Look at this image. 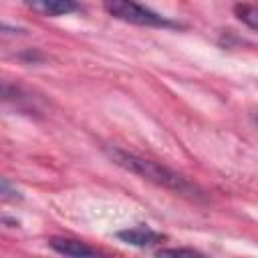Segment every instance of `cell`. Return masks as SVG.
<instances>
[{
	"instance_id": "1",
	"label": "cell",
	"mask_w": 258,
	"mask_h": 258,
	"mask_svg": "<svg viewBox=\"0 0 258 258\" xmlns=\"http://www.w3.org/2000/svg\"><path fill=\"white\" fill-rule=\"evenodd\" d=\"M107 155L113 159L115 165L123 167L129 173H135L141 179H147L159 187H165V189H171V191H177L183 196H198L200 194L198 187L194 183H189L183 175H179L177 171H173V169H169V167H165L153 159L135 155V153L119 149V147H107Z\"/></svg>"
},
{
	"instance_id": "2",
	"label": "cell",
	"mask_w": 258,
	"mask_h": 258,
	"mask_svg": "<svg viewBox=\"0 0 258 258\" xmlns=\"http://www.w3.org/2000/svg\"><path fill=\"white\" fill-rule=\"evenodd\" d=\"M105 10L111 16L119 18V20H125V22H131V24H139V26H157V28L177 26L173 20H169L163 14L151 10V8L143 6V4H137V2L115 0V2H107Z\"/></svg>"
},
{
	"instance_id": "3",
	"label": "cell",
	"mask_w": 258,
	"mask_h": 258,
	"mask_svg": "<svg viewBox=\"0 0 258 258\" xmlns=\"http://www.w3.org/2000/svg\"><path fill=\"white\" fill-rule=\"evenodd\" d=\"M48 246L58 252L64 258H111L95 248H91L89 244L75 240V238H64V236H54L48 240Z\"/></svg>"
},
{
	"instance_id": "4",
	"label": "cell",
	"mask_w": 258,
	"mask_h": 258,
	"mask_svg": "<svg viewBox=\"0 0 258 258\" xmlns=\"http://www.w3.org/2000/svg\"><path fill=\"white\" fill-rule=\"evenodd\" d=\"M117 238L123 240L125 244L137 246V248H147V246L159 244L163 240V236L159 232L151 230L149 226H133V228L121 230V232H117Z\"/></svg>"
},
{
	"instance_id": "5",
	"label": "cell",
	"mask_w": 258,
	"mask_h": 258,
	"mask_svg": "<svg viewBox=\"0 0 258 258\" xmlns=\"http://www.w3.org/2000/svg\"><path fill=\"white\" fill-rule=\"evenodd\" d=\"M26 6L42 16H64V14L83 10L81 4L71 0H40V2H28Z\"/></svg>"
},
{
	"instance_id": "6",
	"label": "cell",
	"mask_w": 258,
	"mask_h": 258,
	"mask_svg": "<svg viewBox=\"0 0 258 258\" xmlns=\"http://www.w3.org/2000/svg\"><path fill=\"white\" fill-rule=\"evenodd\" d=\"M155 258H206L194 248H161L155 252Z\"/></svg>"
},
{
	"instance_id": "7",
	"label": "cell",
	"mask_w": 258,
	"mask_h": 258,
	"mask_svg": "<svg viewBox=\"0 0 258 258\" xmlns=\"http://www.w3.org/2000/svg\"><path fill=\"white\" fill-rule=\"evenodd\" d=\"M234 10H236V14H238V18L242 22H246L252 30H256V26H258V8L256 6H252V4H236Z\"/></svg>"
},
{
	"instance_id": "8",
	"label": "cell",
	"mask_w": 258,
	"mask_h": 258,
	"mask_svg": "<svg viewBox=\"0 0 258 258\" xmlns=\"http://www.w3.org/2000/svg\"><path fill=\"white\" fill-rule=\"evenodd\" d=\"M0 99L2 101H10V103H18V101H24V93L20 87L0 79Z\"/></svg>"
},
{
	"instance_id": "9",
	"label": "cell",
	"mask_w": 258,
	"mask_h": 258,
	"mask_svg": "<svg viewBox=\"0 0 258 258\" xmlns=\"http://www.w3.org/2000/svg\"><path fill=\"white\" fill-rule=\"evenodd\" d=\"M18 200H22L20 191L8 179L0 177V202L4 204V202H18Z\"/></svg>"
},
{
	"instance_id": "10",
	"label": "cell",
	"mask_w": 258,
	"mask_h": 258,
	"mask_svg": "<svg viewBox=\"0 0 258 258\" xmlns=\"http://www.w3.org/2000/svg\"><path fill=\"white\" fill-rule=\"evenodd\" d=\"M0 30H12V28H10V26H6V24H2V22H0Z\"/></svg>"
}]
</instances>
